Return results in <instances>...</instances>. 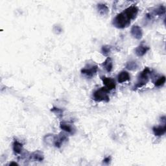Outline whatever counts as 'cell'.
Masks as SVG:
<instances>
[{"label":"cell","mask_w":166,"mask_h":166,"mask_svg":"<svg viewBox=\"0 0 166 166\" xmlns=\"http://www.w3.org/2000/svg\"><path fill=\"white\" fill-rule=\"evenodd\" d=\"M138 11L139 9L136 6H130L114 18L112 22L113 25L118 29L128 27L131 22L136 18Z\"/></svg>","instance_id":"cell-1"},{"label":"cell","mask_w":166,"mask_h":166,"mask_svg":"<svg viewBox=\"0 0 166 166\" xmlns=\"http://www.w3.org/2000/svg\"><path fill=\"white\" fill-rule=\"evenodd\" d=\"M151 72L149 68H145L143 71L140 73L138 77L137 82L136 83V85L135 86L133 87V90H136L137 89L140 88L147 85L149 81V75L151 74Z\"/></svg>","instance_id":"cell-2"},{"label":"cell","mask_w":166,"mask_h":166,"mask_svg":"<svg viewBox=\"0 0 166 166\" xmlns=\"http://www.w3.org/2000/svg\"><path fill=\"white\" fill-rule=\"evenodd\" d=\"M109 90L105 87H102L95 90L93 93V99L96 102H106L108 103L110 101Z\"/></svg>","instance_id":"cell-3"},{"label":"cell","mask_w":166,"mask_h":166,"mask_svg":"<svg viewBox=\"0 0 166 166\" xmlns=\"http://www.w3.org/2000/svg\"><path fill=\"white\" fill-rule=\"evenodd\" d=\"M98 71V66H92L89 68H85L81 69V73L82 75H85L88 78H92L95 75Z\"/></svg>","instance_id":"cell-4"},{"label":"cell","mask_w":166,"mask_h":166,"mask_svg":"<svg viewBox=\"0 0 166 166\" xmlns=\"http://www.w3.org/2000/svg\"><path fill=\"white\" fill-rule=\"evenodd\" d=\"M68 139V137L65 134H64L62 132L60 133L59 135L55 136V140H54V145L55 147L57 148H60L62 144L66 142Z\"/></svg>","instance_id":"cell-5"},{"label":"cell","mask_w":166,"mask_h":166,"mask_svg":"<svg viewBox=\"0 0 166 166\" xmlns=\"http://www.w3.org/2000/svg\"><path fill=\"white\" fill-rule=\"evenodd\" d=\"M101 79L102 81H103V84L105 85V88H106L109 91L116 88V81H115L113 79L106 77H101Z\"/></svg>","instance_id":"cell-6"},{"label":"cell","mask_w":166,"mask_h":166,"mask_svg":"<svg viewBox=\"0 0 166 166\" xmlns=\"http://www.w3.org/2000/svg\"><path fill=\"white\" fill-rule=\"evenodd\" d=\"M131 34L134 38L140 40L143 36L142 29L138 25H133L131 30Z\"/></svg>","instance_id":"cell-7"},{"label":"cell","mask_w":166,"mask_h":166,"mask_svg":"<svg viewBox=\"0 0 166 166\" xmlns=\"http://www.w3.org/2000/svg\"><path fill=\"white\" fill-rule=\"evenodd\" d=\"M150 48L147 46L145 45L143 43L139 44V45L135 49V53L138 56H144L148 51H149Z\"/></svg>","instance_id":"cell-8"},{"label":"cell","mask_w":166,"mask_h":166,"mask_svg":"<svg viewBox=\"0 0 166 166\" xmlns=\"http://www.w3.org/2000/svg\"><path fill=\"white\" fill-rule=\"evenodd\" d=\"M29 159L33 161L42 162L44 159V153L40 151H35L29 155Z\"/></svg>","instance_id":"cell-9"},{"label":"cell","mask_w":166,"mask_h":166,"mask_svg":"<svg viewBox=\"0 0 166 166\" xmlns=\"http://www.w3.org/2000/svg\"><path fill=\"white\" fill-rule=\"evenodd\" d=\"M152 132L154 133V135L156 136H162L164 135L166 132V125L165 124H164L163 125L160 126H155L153 127L152 128Z\"/></svg>","instance_id":"cell-10"},{"label":"cell","mask_w":166,"mask_h":166,"mask_svg":"<svg viewBox=\"0 0 166 166\" xmlns=\"http://www.w3.org/2000/svg\"><path fill=\"white\" fill-rule=\"evenodd\" d=\"M151 15L155 18V16H162L165 13V7L164 5H160L156 7L152 12H150Z\"/></svg>","instance_id":"cell-11"},{"label":"cell","mask_w":166,"mask_h":166,"mask_svg":"<svg viewBox=\"0 0 166 166\" xmlns=\"http://www.w3.org/2000/svg\"><path fill=\"white\" fill-rule=\"evenodd\" d=\"M131 79V77L129 73L126 71L121 72L118 75V81L119 83H123Z\"/></svg>","instance_id":"cell-12"},{"label":"cell","mask_w":166,"mask_h":166,"mask_svg":"<svg viewBox=\"0 0 166 166\" xmlns=\"http://www.w3.org/2000/svg\"><path fill=\"white\" fill-rule=\"evenodd\" d=\"M97 9L99 14L101 16H106L109 12V9L106 6V5L103 3H99L97 5Z\"/></svg>","instance_id":"cell-13"},{"label":"cell","mask_w":166,"mask_h":166,"mask_svg":"<svg viewBox=\"0 0 166 166\" xmlns=\"http://www.w3.org/2000/svg\"><path fill=\"white\" fill-rule=\"evenodd\" d=\"M60 128L63 130L64 131H65L68 133H69V134H74L75 132V129L73 128V127L68 123L66 122H62L60 123Z\"/></svg>","instance_id":"cell-14"},{"label":"cell","mask_w":166,"mask_h":166,"mask_svg":"<svg viewBox=\"0 0 166 166\" xmlns=\"http://www.w3.org/2000/svg\"><path fill=\"white\" fill-rule=\"evenodd\" d=\"M107 72H111L113 69V61L110 57H107V59L102 64Z\"/></svg>","instance_id":"cell-15"},{"label":"cell","mask_w":166,"mask_h":166,"mask_svg":"<svg viewBox=\"0 0 166 166\" xmlns=\"http://www.w3.org/2000/svg\"><path fill=\"white\" fill-rule=\"evenodd\" d=\"M12 149H13V151L15 154H20L23 150V144L15 139L13 142V144H12Z\"/></svg>","instance_id":"cell-16"},{"label":"cell","mask_w":166,"mask_h":166,"mask_svg":"<svg viewBox=\"0 0 166 166\" xmlns=\"http://www.w3.org/2000/svg\"><path fill=\"white\" fill-rule=\"evenodd\" d=\"M125 68L127 69L130 70V71H135V70H136L138 68V64L136 61L131 60L126 64Z\"/></svg>","instance_id":"cell-17"},{"label":"cell","mask_w":166,"mask_h":166,"mask_svg":"<svg viewBox=\"0 0 166 166\" xmlns=\"http://www.w3.org/2000/svg\"><path fill=\"white\" fill-rule=\"evenodd\" d=\"M55 135H47L44 138V141L47 145H52L54 144L55 140Z\"/></svg>","instance_id":"cell-18"},{"label":"cell","mask_w":166,"mask_h":166,"mask_svg":"<svg viewBox=\"0 0 166 166\" xmlns=\"http://www.w3.org/2000/svg\"><path fill=\"white\" fill-rule=\"evenodd\" d=\"M51 111H52V112H53L59 119H61L62 118V116H63L64 110L62 109H61V108H56V107H53V108H52V109H51Z\"/></svg>","instance_id":"cell-19"},{"label":"cell","mask_w":166,"mask_h":166,"mask_svg":"<svg viewBox=\"0 0 166 166\" xmlns=\"http://www.w3.org/2000/svg\"><path fill=\"white\" fill-rule=\"evenodd\" d=\"M165 82V76H162L161 77H160L159 79H158L155 82V85L156 87H160L163 86Z\"/></svg>","instance_id":"cell-20"},{"label":"cell","mask_w":166,"mask_h":166,"mask_svg":"<svg viewBox=\"0 0 166 166\" xmlns=\"http://www.w3.org/2000/svg\"><path fill=\"white\" fill-rule=\"evenodd\" d=\"M111 52V46H103L101 48V53L103 55L107 56Z\"/></svg>","instance_id":"cell-21"},{"label":"cell","mask_w":166,"mask_h":166,"mask_svg":"<svg viewBox=\"0 0 166 166\" xmlns=\"http://www.w3.org/2000/svg\"><path fill=\"white\" fill-rule=\"evenodd\" d=\"M110 161H111V157L108 156L103 160V163H105L106 164H110Z\"/></svg>","instance_id":"cell-22"},{"label":"cell","mask_w":166,"mask_h":166,"mask_svg":"<svg viewBox=\"0 0 166 166\" xmlns=\"http://www.w3.org/2000/svg\"><path fill=\"white\" fill-rule=\"evenodd\" d=\"M9 165H18V164L17 163H16V162H11V163H10Z\"/></svg>","instance_id":"cell-23"}]
</instances>
